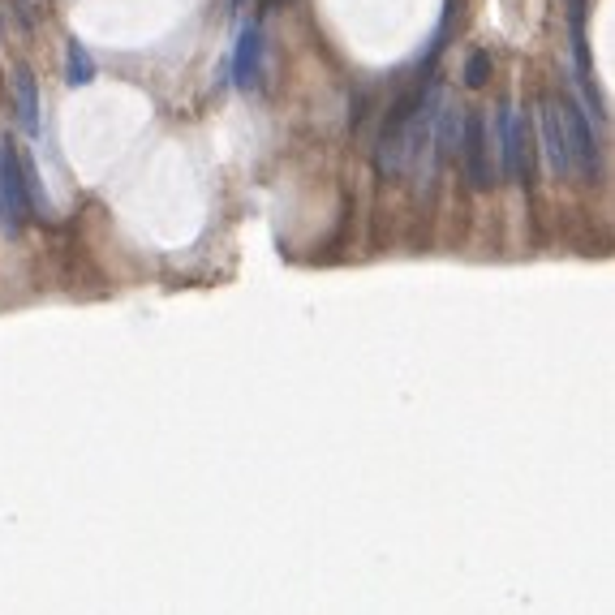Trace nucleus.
<instances>
[{
  "label": "nucleus",
  "mask_w": 615,
  "mask_h": 615,
  "mask_svg": "<svg viewBox=\"0 0 615 615\" xmlns=\"http://www.w3.org/2000/svg\"><path fill=\"white\" fill-rule=\"evenodd\" d=\"M461 155H465L469 185H474V190H491V185H495V168H491V138H486V117H482V112H465Z\"/></svg>",
  "instance_id": "nucleus-2"
},
{
  "label": "nucleus",
  "mask_w": 615,
  "mask_h": 615,
  "mask_svg": "<svg viewBox=\"0 0 615 615\" xmlns=\"http://www.w3.org/2000/svg\"><path fill=\"white\" fill-rule=\"evenodd\" d=\"M65 82L69 87H91L95 82V61L78 39H69V48H65Z\"/></svg>",
  "instance_id": "nucleus-9"
},
{
  "label": "nucleus",
  "mask_w": 615,
  "mask_h": 615,
  "mask_svg": "<svg viewBox=\"0 0 615 615\" xmlns=\"http://www.w3.org/2000/svg\"><path fill=\"white\" fill-rule=\"evenodd\" d=\"M263 74V31L259 22H246L237 31V48H233V82L241 91H254Z\"/></svg>",
  "instance_id": "nucleus-5"
},
{
  "label": "nucleus",
  "mask_w": 615,
  "mask_h": 615,
  "mask_svg": "<svg viewBox=\"0 0 615 615\" xmlns=\"http://www.w3.org/2000/svg\"><path fill=\"white\" fill-rule=\"evenodd\" d=\"M461 134H465V108L456 99H439V108L431 112V142L439 160H452L461 151Z\"/></svg>",
  "instance_id": "nucleus-6"
},
{
  "label": "nucleus",
  "mask_w": 615,
  "mask_h": 615,
  "mask_svg": "<svg viewBox=\"0 0 615 615\" xmlns=\"http://www.w3.org/2000/svg\"><path fill=\"white\" fill-rule=\"evenodd\" d=\"M13 112H18V125L26 138L39 134V87H35V74L26 65L13 69Z\"/></svg>",
  "instance_id": "nucleus-8"
},
{
  "label": "nucleus",
  "mask_w": 615,
  "mask_h": 615,
  "mask_svg": "<svg viewBox=\"0 0 615 615\" xmlns=\"http://www.w3.org/2000/svg\"><path fill=\"white\" fill-rule=\"evenodd\" d=\"M18 164H22V190H26V207H35V216H52L48 207V194H44V181L35 173V160L26 151H18Z\"/></svg>",
  "instance_id": "nucleus-10"
},
{
  "label": "nucleus",
  "mask_w": 615,
  "mask_h": 615,
  "mask_svg": "<svg viewBox=\"0 0 615 615\" xmlns=\"http://www.w3.org/2000/svg\"><path fill=\"white\" fill-rule=\"evenodd\" d=\"M499 151H504V177L525 181V173H529V125L512 104L499 108Z\"/></svg>",
  "instance_id": "nucleus-4"
},
{
  "label": "nucleus",
  "mask_w": 615,
  "mask_h": 615,
  "mask_svg": "<svg viewBox=\"0 0 615 615\" xmlns=\"http://www.w3.org/2000/svg\"><path fill=\"white\" fill-rule=\"evenodd\" d=\"M538 117H542V147H547V164H551V173H555V177H568V173H572V160H568L564 125H560V104H555V99H542Z\"/></svg>",
  "instance_id": "nucleus-7"
},
{
  "label": "nucleus",
  "mask_w": 615,
  "mask_h": 615,
  "mask_svg": "<svg viewBox=\"0 0 615 615\" xmlns=\"http://www.w3.org/2000/svg\"><path fill=\"white\" fill-rule=\"evenodd\" d=\"M26 190H22V164H18V147L0 142V228L18 233L26 220Z\"/></svg>",
  "instance_id": "nucleus-1"
},
{
  "label": "nucleus",
  "mask_w": 615,
  "mask_h": 615,
  "mask_svg": "<svg viewBox=\"0 0 615 615\" xmlns=\"http://www.w3.org/2000/svg\"><path fill=\"white\" fill-rule=\"evenodd\" d=\"M486 78H491V52H469V61H465V87L469 91H482Z\"/></svg>",
  "instance_id": "nucleus-11"
},
{
  "label": "nucleus",
  "mask_w": 615,
  "mask_h": 615,
  "mask_svg": "<svg viewBox=\"0 0 615 615\" xmlns=\"http://www.w3.org/2000/svg\"><path fill=\"white\" fill-rule=\"evenodd\" d=\"M560 125H564L572 173L594 177L598 173V147H594V134H590V121H585V112L577 104H568V99H560Z\"/></svg>",
  "instance_id": "nucleus-3"
}]
</instances>
